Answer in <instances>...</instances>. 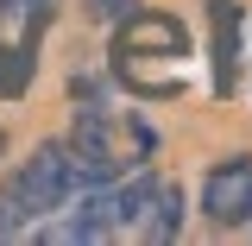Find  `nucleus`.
Masks as SVG:
<instances>
[{
	"label": "nucleus",
	"instance_id": "f257e3e1",
	"mask_svg": "<svg viewBox=\"0 0 252 246\" xmlns=\"http://www.w3.org/2000/svg\"><path fill=\"white\" fill-rule=\"evenodd\" d=\"M69 189H76L69 145H63V139L32 145V152L0 177V227H6V240H13V234H32L44 215H57L63 202H69Z\"/></svg>",
	"mask_w": 252,
	"mask_h": 246
},
{
	"label": "nucleus",
	"instance_id": "f03ea898",
	"mask_svg": "<svg viewBox=\"0 0 252 246\" xmlns=\"http://www.w3.org/2000/svg\"><path fill=\"white\" fill-rule=\"evenodd\" d=\"M202 215L215 227H246L252 221V158H227L202 177Z\"/></svg>",
	"mask_w": 252,
	"mask_h": 246
},
{
	"label": "nucleus",
	"instance_id": "7ed1b4c3",
	"mask_svg": "<svg viewBox=\"0 0 252 246\" xmlns=\"http://www.w3.org/2000/svg\"><path fill=\"white\" fill-rule=\"evenodd\" d=\"M183 209H189L183 183H164V177H158L152 202H145V215H139V240H177V234H183Z\"/></svg>",
	"mask_w": 252,
	"mask_h": 246
},
{
	"label": "nucleus",
	"instance_id": "20e7f679",
	"mask_svg": "<svg viewBox=\"0 0 252 246\" xmlns=\"http://www.w3.org/2000/svg\"><path fill=\"white\" fill-rule=\"evenodd\" d=\"M32 44H0V95H26L32 89Z\"/></svg>",
	"mask_w": 252,
	"mask_h": 246
},
{
	"label": "nucleus",
	"instance_id": "39448f33",
	"mask_svg": "<svg viewBox=\"0 0 252 246\" xmlns=\"http://www.w3.org/2000/svg\"><path fill=\"white\" fill-rule=\"evenodd\" d=\"M139 6L145 0H82V19H94V26H126Z\"/></svg>",
	"mask_w": 252,
	"mask_h": 246
},
{
	"label": "nucleus",
	"instance_id": "423d86ee",
	"mask_svg": "<svg viewBox=\"0 0 252 246\" xmlns=\"http://www.w3.org/2000/svg\"><path fill=\"white\" fill-rule=\"evenodd\" d=\"M6 13H19V19H32V26H44L51 13H57V0H0Z\"/></svg>",
	"mask_w": 252,
	"mask_h": 246
},
{
	"label": "nucleus",
	"instance_id": "0eeeda50",
	"mask_svg": "<svg viewBox=\"0 0 252 246\" xmlns=\"http://www.w3.org/2000/svg\"><path fill=\"white\" fill-rule=\"evenodd\" d=\"M0 152H6V133H0Z\"/></svg>",
	"mask_w": 252,
	"mask_h": 246
},
{
	"label": "nucleus",
	"instance_id": "6e6552de",
	"mask_svg": "<svg viewBox=\"0 0 252 246\" xmlns=\"http://www.w3.org/2000/svg\"><path fill=\"white\" fill-rule=\"evenodd\" d=\"M0 240H6V227H0Z\"/></svg>",
	"mask_w": 252,
	"mask_h": 246
}]
</instances>
